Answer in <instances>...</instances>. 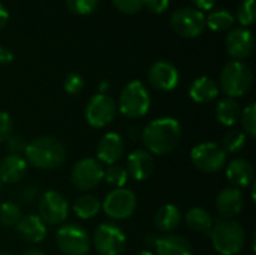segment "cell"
<instances>
[{
	"mask_svg": "<svg viewBox=\"0 0 256 255\" xmlns=\"http://www.w3.org/2000/svg\"><path fill=\"white\" fill-rule=\"evenodd\" d=\"M182 125L172 117H162L150 122L141 135L147 152L154 155H168L177 149L182 141Z\"/></svg>",
	"mask_w": 256,
	"mask_h": 255,
	"instance_id": "obj_1",
	"label": "cell"
},
{
	"mask_svg": "<svg viewBox=\"0 0 256 255\" xmlns=\"http://www.w3.org/2000/svg\"><path fill=\"white\" fill-rule=\"evenodd\" d=\"M26 161L39 170H56L62 167L66 158L63 144L52 137H38L26 144Z\"/></svg>",
	"mask_w": 256,
	"mask_h": 255,
	"instance_id": "obj_2",
	"label": "cell"
},
{
	"mask_svg": "<svg viewBox=\"0 0 256 255\" xmlns=\"http://www.w3.org/2000/svg\"><path fill=\"white\" fill-rule=\"evenodd\" d=\"M210 231L213 246L220 255L240 254L246 245L244 228L234 219H219Z\"/></svg>",
	"mask_w": 256,
	"mask_h": 255,
	"instance_id": "obj_3",
	"label": "cell"
},
{
	"mask_svg": "<svg viewBox=\"0 0 256 255\" xmlns=\"http://www.w3.org/2000/svg\"><path fill=\"white\" fill-rule=\"evenodd\" d=\"M152 105V98L148 89L141 81L128 83L118 96L117 110L126 116L128 119H140L144 117Z\"/></svg>",
	"mask_w": 256,
	"mask_h": 255,
	"instance_id": "obj_4",
	"label": "cell"
},
{
	"mask_svg": "<svg viewBox=\"0 0 256 255\" xmlns=\"http://www.w3.org/2000/svg\"><path fill=\"white\" fill-rule=\"evenodd\" d=\"M254 84V74L250 68L242 60H232L225 65L220 72V87L228 98L244 96Z\"/></svg>",
	"mask_w": 256,
	"mask_h": 255,
	"instance_id": "obj_5",
	"label": "cell"
},
{
	"mask_svg": "<svg viewBox=\"0 0 256 255\" xmlns=\"http://www.w3.org/2000/svg\"><path fill=\"white\" fill-rule=\"evenodd\" d=\"M170 24L178 36L194 39L206 29V15L195 8H178L171 14Z\"/></svg>",
	"mask_w": 256,
	"mask_h": 255,
	"instance_id": "obj_6",
	"label": "cell"
},
{
	"mask_svg": "<svg viewBox=\"0 0 256 255\" xmlns=\"http://www.w3.org/2000/svg\"><path fill=\"white\" fill-rule=\"evenodd\" d=\"M190 161L202 173H218L226 164V153L218 143L204 141L192 149Z\"/></svg>",
	"mask_w": 256,
	"mask_h": 255,
	"instance_id": "obj_7",
	"label": "cell"
},
{
	"mask_svg": "<svg viewBox=\"0 0 256 255\" xmlns=\"http://www.w3.org/2000/svg\"><path fill=\"white\" fill-rule=\"evenodd\" d=\"M56 242L66 255H86L90 251V237L87 231L76 224H66L57 230Z\"/></svg>",
	"mask_w": 256,
	"mask_h": 255,
	"instance_id": "obj_8",
	"label": "cell"
},
{
	"mask_svg": "<svg viewBox=\"0 0 256 255\" xmlns=\"http://www.w3.org/2000/svg\"><path fill=\"white\" fill-rule=\"evenodd\" d=\"M136 204H138L136 195L130 189L118 188V189L111 191L105 197L102 207H104V212L106 213L108 218L116 219V221H122V219L130 218L135 213Z\"/></svg>",
	"mask_w": 256,
	"mask_h": 255,
	"instance_id": "obj_9",
	"label": "cell"
},
{
	"mask_svg": "<svg viewBox=\"0 0 256 255\" xmlns=\"http://www.w3.org/2000/svg\"><path fill=\"white\" fill-rule=\"evenodd\" d=\"M116 114H117V104L106 93L94 95L86 105V111H84L87 123L96 129L108 126L114 120Z\"/></svg>",
	"mask_w": 256,
	"mask_h": 255,
	"instance_id": "obj_10",
	"label": "cell"
},
{
	"mask_svg": "<svg viewBox=\"0 0 256 255\" xmlns=\"http://www.w3.org/2000/svg\"><path fill=\"white\" fill-rule=\"evenodd\" d=\"M93 245L100 255H120L126 248V234L120 227L104 222L94 230Z\"/></svg>",
	"mask_w": 256,
	"mask_h": 255,
	"instance_id": "obj_11",
	"label": "cell"
},
{
	"mask_svg": "<svg viewBox=\"0 0 256 255\" xmlns=\"http://www.w3.org/2000/svg\"><path fill=\"white\" fill-rule=\"evenodd\" d=\"M70 180L76 189L92 191L104 180V167L94 158H82L74 165Z\"/></svg>",
	"mask_w": 256,
	"mask_h": 255,
	"instance_id": "obj_12",
	"label": "cell"
},
{
	"mask_svg": "<svg viewBox=\"0 0 256 255\" xmlns=\"http://www.w3.org/2000/svg\"><path fill=\"white\" fill-rule=\"evenodd\" d=\"M69 204L66 198L57 191H46L39 201V218L45 225H60L66 221Z\"/></svg>",
	"mask_w": 256,
	"mask_h": 255,
	"instance_id": "obj_13",
	"label": "cell"
},
{
	"mask_svg": "<svg viewBox=\"0 0 256 255\" xmlns=\"http://www.w3.org/2000/svg\"><path fill=\"white\" fill-rule=\"evenodd\" d=\"M180 74L177 68L168 60L154 62L148 69V83L160 90V92H171L178 86Z\"/></svg>",
	"mask_w": 256,
	"mask_h": 255,
	"instance_id": "obj_14",
	"label": "cell"
},
{
	"mask_svg": "<svg viewBox=\"0 0 256 255\" xmlns=\"http://www.w3.org/2000/svg\"><path fill=\"white\" fill-rule=\"evenodd\" d=\"M225 45H226V51L231 57L243 62L254 53L255 39H254V35L250 30H248L244 27H238V29H232L228 32Z\"/></svg>",
	"mask_w": 256,
	"mask_h": 255,
	"instance_id": "obj_15",
	"label": "cell"
},
{
	"mask_svg": "<svg viewBox=\"0 0 256 255\" xmlns=\"http://www.w3.org/2000/svg\"><path fill=\"white\" fill-rule=\"evenodd\" d=\"M98 161L106 165H116V162H118L124 153V141L122 138V135H118L117 132H108L105 134L99 143H98Z\"/></svg>",
	"mask_w": 256,
	"mask_h": 255,
	"instance_id": "obj_16",
	"label": "cell"
},
{
	"mask_svg": "<svg viewBox=\"0 0 256 255\" xmlns=\"http://www.w3.org/2000/svg\"><path fill=\"white\" fill-rule=\"evenodd\" d=\"M126 171L136 182L147 180L154 171V159H153L152 153L147 150H142V149L134 150L128 156Z\"/></svg>",
	"mask_w": 256,
	"mask_h": 255,
	"instance_id": "obj_17",
	"label": "cell"
},
{
	"mask_svg": "<svg viewBox=\"0 0 256 255\" xmlns=\"http://www.w3.org/2000/svg\"><path fill=\"white\" fill-rule=\"evenodd\" d=\"M243 207H244V197L238 188L234 186L225 188L216 197V209L226 219L237 216L243 210Z\"/></svg>",
	"mask_w": 256,
	"mask_h": 255,
	"instance_id": "obj_18",
	"label": "cell"
},
{
	"mask_svg": "<svg viewBox=\"0 0 256 255\" xmlns=\"http://www.w3.org/2000/svg\"><path fill=\"white\" fill-rule=\"evenodd\" d=\"M16 233L26 242L39 243L46 237V225L38 215H24L16 224Z\"/></svg>",
	"mask_w": 256,
	"mask_h": 255,
	"instance_id": "obj_19",
	"label": "cell"
},
{
	"mask_svg": "<svg viewBox=\"0 0 256 255\" xmlns=\"http://www.w3.org/2000/svg\"><path fill=\"white\" fill-rule=\"evenodd\" d=\"M27 173V161L21 155H9L0 161L2 183H16Z\"/></svg>",
	"mask_w": 256,
	"mask_h": 255,
	"instance_id": "obj_20",
	"label": "cell"
},
{
	"mask_svg": "<svg viewBox=\"0 0 256 255\" xmlns=\"http://www.w3.org/2000/svg\"><path fill=\"white\" fill-rule=\"evenodd\" d=\"M254 176V167L246 159H232L226 167V177L237 188H248L249 185H252Z\"/></svg>",
	"mask_w": 256,
	"mask_h": 255,
	"instance_id": "obj_21",
	"label": "cell"
},
{
	"mask_svg": "<svg viewBox=\"0 0 256 255\" xmlns=\"http://www.w3.org/2000/svg\"><path fill=\"white\" fill-rule=\"evenodd\" d=\"M154 251L158 255H194L190 242L178 234H166L158 239Z\"/></svg>",
	"mask_w": 256,
	"mask_h": 255,
	"instance_id": "obj_22",
	"label": "cell"
},
{
	"mask_svg": "<svg viewBox=\"0 0 256 255\" xmlns=\"http://www.w3.org/2000/svg\"><path fill=\"white\" fill-rule=\"evenodd\" d=\"M219 84L210 77H200L192 81L189 87V96L198 104H207L218 98Z\"/></svg>",
	"mask_w": 256,
	"mask_h": 255,
	"instance_id": "obj_23",
	"label": "cell"
},
{
	"mask_svg": "<svg viewBox=\"0 0 256 255\" xmlns=\"http://www.w3.org/2000/svg\"><path fill=\"white\" fill-rule=\"evenodd\" d=\"M182 224V212L176 204H164L154 215V225L162 233H171Z\"/></svg>",
	"mask_w": 256,
	"mask_h": 255,
	"instance_id": "obj_24",
	"label": "cell"
},
{
	"mask_svg": "<svg viewBox=\"0 0 256 255\" xmlns=\"http://www.w3.org/2000/svg\"><path fill=\"white\" fill-rule=\"evenodd\" d=\"M242 116L240 104L232 98H224L218 102L216 107V119L219 123L225 126H234Z\"/></svg>",
	"mask_w": 256,
	"mask_h": 255,
	"instance_id": "obj_25",
	"label": "cell"
},
{
	"mask_svg": "<svg viewBox=\"0 0 256 255\" xmlns=\"http://www.w3.org/2000/svg\"><path fill=\"white\" fill-rule=\"evenodd\" d=\"M184 219H186V225L192 231L206 233V231H210L212 227H213V218H212L210 212L202 209V207L189 209Z\"/></svg>",
	"mask_w": 256,
	"mask_h": 255,
	"instance_id": "obj_26",
	"label": "cell"
},
{
	"mask_svg": "<svg viewBox=\"0 0 256 255\" xmlns=\"http://www.w3.org/2000/svg\"><path fill=\"white\" fill-rule=\"evenodd\" d=\"M100 201L90 194L81 195L74 203V212L81 219H92L100 212Z\"/></svg>",
	"mask_w": 256,
	"mask_h": 255,
	"instance_id": "obj_27",
	"label": "cell"
},
{
	"mask_svg": "<svg viewBox=\"0 0 256 255\" xmlns=\"http://www.w3.org/2000/svg\"><path fill=\"white\" fill-rule=\"evenodd\" d=\"M234 21L236 18L228 9H214L208 14V17H206V27L213 32H225L232 27Z\"/></svg>",
	"mask_w": 256,
	"mask_h": 255,
	"instance_id": "obj_28",
	"label": "cell"
},
{
	"mask_svg": "<svg viewBox=\"0 0 256 255\" xmlns=\"http://www.w3.org/2000/svg\"><path fill=\"white\" fill-rule=\"evenodd\" d=\"M246 143H248L246 134L240 131H230L224 137L222 149L225 150V153H238L246 147Z\"/></svg>",
	"mask_w": 256,
	"mask_h": 255,
	"instance_id": "obj_29",
	"label": "cell"
},
{
	"mask_svg": "<svg viewBox=\"0 0 256 255\" xmlns=\"http://www.w3.org/2000/svg\"><path fill=\"white\" fill-rule=\"evenodd\" d=\"M128 179H129V174L124 167L110 165L106 170H104V180L110 186H114L116 189L124 188V185L128 183Z\"/></svg>",
	"mask_w": 256,
	"mask_h": 255,
	"instance_id": "obj_30",
	"label": "cell"
},
{
	"mask_svg": "<svg viewBox=\"0 0 256 255\" xmlns=\"http://www.w3.org/2000/svg\"><path fill=\"white\" fill-rule=\"evenodd\" d=\"M22 213L21 209L12 203V201H6L0 204V224L4 227H16V224L20 222Z\"/></svg>",
	"mask_w": 256,
	"mask_h": 255,
	"instance_id": "obj_31",
	"label": "cell"
},
{
	"mask_svg": "<svg viewBox=\"0 0 256 255\" xmlns=\"http://www.w3.org/2000/svg\"><path fill=\"white\" fill-rule=\"evenodd\" d=\"M236 17H237V21H238L243 27L252 26L256 17L255 0H243V2L238 5V8H237Z\"/></svg>",
	"mask_w": 256,
	"mask_h": 255,
	"instance_id": "obj_32",
	"label": "cell"
},
{
	"mask_svg": "<svg viewBox=\"0 0 256 255\" xmlns=\"http://www.w3.org/2000/svg\"><path fill=\"white\" fill-rule=\"evenodd\" d=\"M70 12L76 15H88L99 6V0H64Z\"/></svg>",
	"mask_w": 256,
	"mask_h": 255,
	"instance_id": "obj_33",
	"label": "cell"
},
{
	"mask_svg": "<svg viewBox=\"0 0 256 255\" xmlns=\"http://www.w3.org/2000/svg\"><path fill=\"white\" fill-rule=\"evenodd\" d=\"M242 120V126L244 129V132L249 137H255L256 135V105L255 104H249L240 116Z\"/></svg>",
	"mask_w": 256,
	"mask_h": 255,
	"instance_id": "obj_34",
	"label": "cell"
},
{
	"mask_svg": "<svg viewBox=\"0 0 256 255\" xmlns=\"http://www.w3.org/2000/svg\"><path fill=\"white\" fill-rule=\"evenodd\" d=\"M63 87L69 95H76L84 89V78L76 72H70L66 75L63 81Z\"/></svg>",
	"mask_w": 256,
	"mask_h": 255,
	"instance_id": "obj_35",
	"label": "cell"
},
{
	"mask_svg": "<svg viewBox=\"0 0 256 255\" xmlns=\"http://www.w3.org/2000/svg\"><path fill=\"white\" fill-rule=\"evenodd\" d=\"M117 11L132 15L144 8V0H111Z\"/></svg>",
	"mask_w": 256,
	"mask_h": 255,
	"instance_id": "obj_36",
	"label": "cell"
},
{
	"mask_svg": "<svg viewBox=\"0 0 256 255\" xmlns=\"http://www.w3.org/2000/svg\"><path fill=\"white\" fill-rule=\"evenodd\" d=\"M14 131L12 117L6 111H0V144L4 143Z\"/></svg>",
	"mask_w": 256,
	"mask_h": 255,
	"instance_id": "obj_37",
	"label": "cell"
},
{
	"mask_svg": "<svg viewBox=\"0 0 256 255\" xmlns=\"http://www.w3.org/2000/svg\"><path fill=\"white\" fill-rule=\"evenodd\" d=\"M8 150L10 152V155H21L24 153V149H26V141L20 135H10L8 140Z\"/></svg>",
	"mask_w": 256,
	"mask_h": 255,
	"instance_id": "obj_38",
	"label": "cell"
},
{
	"mask_svg": "<svg viewBox=\"0 0 256 255\" xmlns=\"http://www.w3.org/2000/svg\"><path fill=\"white\" fill-rule=\"evenodd\" d=\"M170 6V0H144V8L152 14H164Z\"/></svg>",
	"mask_w": 256,
	"mask_h": 255,
	"instance_id": "obj_39",
	"label": "cell"
},
{
	"mask_svg": "<svg viewBox=\"0 0 256 255\" xmlns=\"http://www.w3.org/2000/svg\"><path fill=\"white\" fill-rule=\"evenodd\" d=\"M36 197H38V189H36V186H33V185H28V186H26V188L21 191V198H22V201H26V203H32Z\"/></svg>",
	"mask_w": 256,
	"mask_h": 255,
	"instance_id": "obj_40",
	"label": "cell"
},
{
	"mask_svg": "<svg viewBox=\"0 0 256 255\" xmlns=\"http://www.w3.org/2000/svg\"><path fill=\"white\" fill-rule=\"evenodd\" d=\"M192 2L195 5V9H198L201 12L202 11H212L218 3V0H192Z\"/></svg>",
	"mask_w": 256,
	"mask_h": 255,
	"instance_id": "obj_41",
	"label": "cell"
},
{
	"mask_svg": "<svg viewBox=\"0 0 256 255\" xmlns=\"http://www.w3.org/2000/svg\"><path fill=\"white\" fill-rule=\"evenodd\" d=\"M14 60V54L10 50H8L6 47L0 45V65H8Z\"/></svg>",
	"mask_w": 256,
	"mask_h": 255,
	"instance_id": "obj_42",
	"label": "cell"
},
{
	"mask_svg": "<svg viewBox=\"0 0 256 255\" xmlns=\"http://www.w3.org/2000/svg\"><path fill=\"white\" fill-rule=\"evenodd\" d=\"M8 21H9V12H8V9L0 3V30L8 24Z\"/></svg>",
	"mask_w": 256,
	"mask_h": 255,
	"instance_id": "obj_43",
	"label": "cell"
},
{
	"mask_svg": "<svg viewBox=\"0 0 256 255\" xmlns=\"http://www.w3.org/2000/svg\"><path fill=\"white\" fill-rule=\"evenodd\" d=\"M128 134H129V138L130 140H140L141 138V135H142V131L140 129V128H136V126H132L129 131H128Z\"/></svg>",
	"mask_w": 256,
	"mask_h": 255,
	"instance_id": "obj_44",
	"label": "cell"
},
{
	"mask_svg": "<svg viewBox=\"0 0 256 255\" xmlns=\"http://www.w3.org/2000/svg\"><path fill=\"white\" fill-rule=\"evenodd\" d=\"M158 239H159V237H156L154 234H148V236L146 237V242H144V243H146V246H147L148 249H152V248L154 249V246H156V243H158Z\"/></svg>",
	"mask_w": 256,
	"mask_h": 255,
	"instance_id": "obj_45",
	"label": "cell"
},
{
	"mask_svg": "<svg viewBox=\"0 0 256 255\" xmlns=\"http://www.w3.org/2000/svg\"><path fill=\"white\" fill-rule=\"evenodd\" d=\"M21 255H45L42 251H39V249H27V251H24Z\"/></svg>",
	"mask_w": 256,
	"mask_h": 255,
	"instance_id": "obj_46",
	"label": "cell"
},
{
	"mask_svg": "<svg viewBox=\"0 0 256 255\" xmlns=\"http://www.w3.org/2000/svg\"><path fill=\"white\" fill-rule=\"evenodd\" d=\"M136 255H154V252H152L150 249H144V251H140Z\"/></svg>",
	"mask_w": 256,
	"mask_h": 255,
	"instance_id": "obj_47",
	"label": "cell"
},
{
	"mask_svg": "<svg viewBox=\"0 0 256 255\" xmlns=\"http://www.w3.org/2000/svg\"><path fill=\"white\" fill-rule=\"evenodd\" d=\"M0 255H12V254H9V252H0Z\"/></svg>",
	"mask_w": 256,
	"mask_h": 255,
	"instance_id": "obj_48",
	"label": "cell"
},
{
	"mask_svg": "<svg viewBox=\"0 0 256 255\" xmlns=\"http://www.w3.org/2000/svg\"><path fill=\"white\" fill-rule=\"evenodd\" d=\"M0 189H2V180H0Z\"/></svg>",
	"mask_w": 256,
	"mask_h": 255,
	"instance_id": "obj_49",
	"label": "cell"
}]
</instances>
